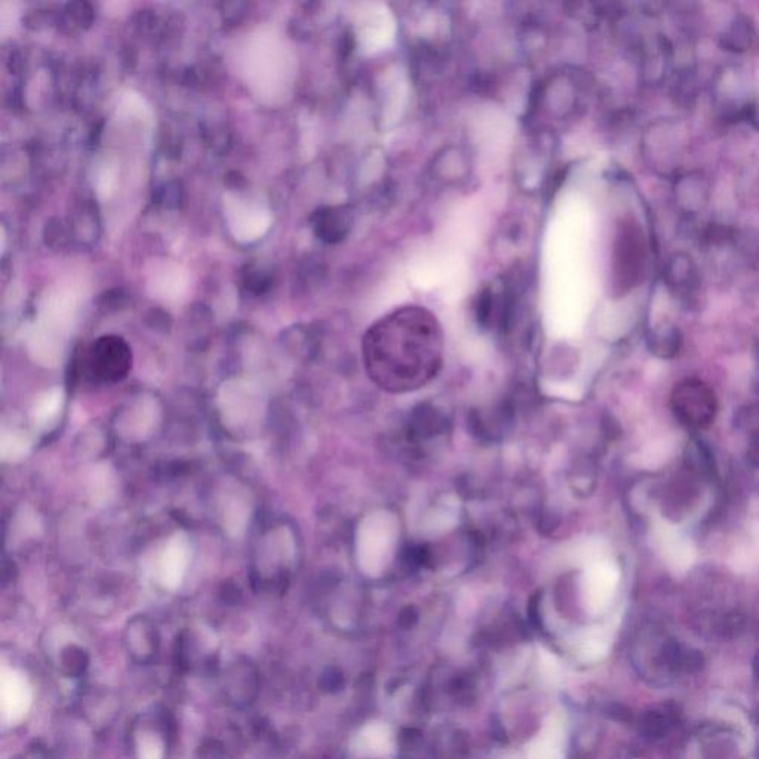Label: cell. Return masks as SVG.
I'll use <instances>...</instances> for the list:
<instances>
[{
    "instance_id": "5",
    "label": "cell",
    "mask_w": 759,
    "mask_h": 759,
    "mask_svg": "<svg viewBox=\"0 0 759 759\" xmlns=\"http://www.w3.org/2000/svg\"><path fill=\"white\" fill-rule=\"evenodd\" d=\"M220 687L230 708L245 711L254 705L260 694V671L253 660L236 657L220 671Z\"/></svg>"
},
{
    "instance_id": "1",
    "label": "cell",
    "mask_w": 759,
    "mask_h": 759,
    "mask_svg": "<svg viewBox=\"0 0 759 759\" xmlns=\"http://www.w3.org/2000/svg\"><path fill=\"white\" fill-rule=\"evenodd\" d=\"M371 376L395 392L423 386L441 367L442 334L436 319L419 307L398 310L368 333Z\"/></svg>"
},
{
    "instance_id": "15",
    "label": "cell",
    "mask_w": 759,
    "mask_h": 759,
    "mask_svg": "<svg viewBox=\"0 0 759 759\" xmlns=\"http://www.w3.org/2000/svg\"><path fill=\"white\" fill-rule=\"evenodd\" d=\"M361 746L365 752H368V757H386L395 746L392 731L381 722H373L365 727L361 737Z\"/></svg>"
},
{
    "instance_id": "13",
    "label": "cell",
    "mask_w": 759,
    "mask_h": 759,
    "mask_svg": "<svg viewBox=\"0 0 759 759\" xmlns=\"http://www.w3.org/2000/svg\"><path fill=\"white\" fill-rule=\"evenodd\" d=\"M189 559V546L183 536L169 540L167 548L159 559V571L165 585L175 586L183 579Z\"/></svg>"
},
{
    "instance_id": "10",
    "label": "cell",
    "mask_w": 759,
    "mask_h": 759,
    "mask_svg": "<svg viewBox=\"0 0 759 759\" xmlns=\"http://www.w3.org/2000/svg\"><path fill=\"white\" fill-rule=\"evenodd\" d=\"M125 647L132 662L150 665L155 662L161 647L158 631L146 620H135L125 633Z\"/></svg>"
},
{
    "instance_id": "19",
    "label": "cell",
    "mask_w": 759,
    "mask_h": 759,
    "mask_svg": "<svg viewBox=\"0 0 759 759\" xmlns=\"http://www.w3.org/2000/svg\"><path fill=\"white\" fill-rule=\"evenodd\" d=\"M192 759H229L226 746L217 739H207L193 752Z\"/></svg>"
},
{
    "instance_id": "20",
    "label": "cell",
    "mask_w": 759,
    "mask_h": 759,
    "mask_svg": "<svg viewBox=\"0 0 759 759\" xmlns=\"http://www.w3.org/2000/svg\"><path fill=\"white\" fill-rule=\"evenodd\" d=\"M746 121L759 131V104H751V106H749Z\"/></svg>"
},
{
    "instance_id": "18",
    "label": "cell",
    "mask_w": 759,
    "mask_h": 759,
    "mask_svg": "<svg viewBox=\"0 0 759 759\" xmlns=\"http://www.w3.org/2000/svg\"><path fill=\"white\" fill-rule=\"evenodd\" d=\"M27 448H29V442H27L26 438H23V436L17 435V433L3 435V460H9V462H12V460L21 459V457L27 453Z\"/></svg>"
},
{
    "instance_id": "2",
    "label": "cell",
    "mask_w": 759,
    "mask_h": 759,
    "mask_svg": "<svg viewBox=\"0 0 759 759\" xmlns=\"http://www.w3.org/2000/svg\"><path fill=\"white\" fill-rule=\"evenodd\" d=\"M239 67L248 88L263 103H281L293 85V54L278 30L254 32L242 46Z\"/></svg>"
},
{
    "instance_id": "9",
    "label": "cell",
    "mask_w": 759,
    "mask_h": 759,
    "mask_svg": "<svg viewBox=\"0 0 759 759\" xmlns=\"http://www.w3.org/2000/svg\"><path fill=\"white\" fill-rule=\"evenodd\" d=\"M567 739L564 715H552L528 746L527 759H565Z\"/></svg>"
},
{
    "instance_id": "4",
    "label": "cell",
    "mask_w": 759,
    "mask_h": 759,
    "mask_svg": "<svg viewBox=\"0 0 759 759\" xmlns=\"http://www.w3.org/2000/svg\"><path fill=\"white\" fill-rule=\"evenodd\" d=\"M224 212L230 233L242 244L263 238L272 224V214L267 207L260 201L236 193L224 195Z\"/></svg>"
},
{
    "instance_id": "8",
    "label": "cell",
    "mask_w": 759,
    "mask_h": 759,
    "mask_svg": "<svg viewBox=\"0 0 759 759\" xmlns=\"http://www.w3.org/2000/svg\"><path fill=\"white\" fill-rule=\"evenodd\" d=\"M666 287L681 298H691L700 288V270L687 253H676L669 258L663 270Z\"/></svg>"
},
{
    "instance_id": "7",
    "label": "cell",
    "mask_w": 759,
    "mask_h": 759,
    "mask_svg": "<svg viewBox=\"0 0 759 759\" xmlns=\"http://www.w3.org/2000/svg\"><path fill=\"white\" fill-rule=\"evenodd\" d=\"M146 279L147 290L156 300L175 304L189 296V272L174 261L158 260L150 264Z\"/></svg>"
},
{
    "instance_id": "14",
    "label": "cell",
    "mask_w": 759,
    "mask_h": 759,
    "mask_svg": "<svg viewBox=\"0 0 759 759\" xmlns=\"http://www.w3.org/2000/svg\"><path fill=\"white\" fill-rule=\"evenodd\" d=\"M755 41L754 21L745 14L736 15L731 21L730 26L722 33L721 45L725 51L733 54H743L751 48Z\"/></svg>"
},
{
    "instance_id": "16",
    "label": "cell",
    "mask_w": 759,
    "mask_h": 759,
    "mask_svg": "<svg viewBox=\"0 0 759 759\" xmlns=\"http://www.w3.org/2000/svg\"><path fill=\"white\" fill-rule=\"evenodd\" d=\"M89 663L91 659H89L88 651L79 645H66L58 654V669L66 678H84L88 672Z\"/></svg>"
},
{
    "instance_id": "6",
    "label": "cell",
    "mask_w": 759,
    "mask_h": 759,
    "mask_svg": "<svg viewBox=\"0 0 759 759\" xmlns=\"http://www.w3.org/2000/svg\"><path fill=\"white\" fill-rule=\"evenodd\" d=\"M645 248L641 232L636 224L625 223L620 227L614 250V275L623 285H635L644 272Z\"/></svg>"
},
{
    "instance_id": "17",
    "label": "cell",
    "mask_w": 759,
    "mask_h": 759,
    "mask_svg": "<svg viewBox=\"0 0 759 759\" xmlns=\"http://www.w3.org/2000/svg\"><path fill=\"white\" fill-rule=\"evenodd\" d=\"M61 405H63V392L60 389H54L51 392L45 393V396L39 399L35 410H33L35 423L39 424V426H45V424L57 419Z\"/></svg>"
},
{
    "instance_id": "11",
    "label": "cell",
    "mask_w": 759,
    "mask_h": 759,
    "mask_svg": "<svg viewBox=\"0 0 759 759\" xmlns=\"http://www.w3.org/2000/svg\"><path fill=\"white\" fill-rule=\"evenodd\" d=\"M656 537L660 552L668 565L678 571L688 570L691 567L696 553L687 537L682 536L675 527H671L666 522H659L656 527Z\"/></svg>"
},
{
    "instance_id": "12",
    "label": "cell",
    "mask_w": 759,
    "mask_h": 759,
    "mask_svg": "<svg viewBox=\"0 0 759 759\" xmlns=\"http://www.w3.org/2000/svg\"><path fill=\"white\" fill-rule=\"evenodd\" d=\"M711 184L702 172H688L675 183V199L679 208L687 214H697L708 205Z\"/></svg>"
},
{
    "instance_id": "3",
    "label": "cell",
    "mask_w": 759,
    "mask_h": 759,
    "mask_svg": "<svg viewBox=\"0 0 759 759\" xmlns=\"http://www.w3.org/2000/svg\"><path fill=\"white\" fill-rule=\"evenodd\" d=\"M79 296L75 288L61 287L43 298L38 322L29 337L30 352L43 364H57L75 324Z\"/></svg>"
}]
</instances>
